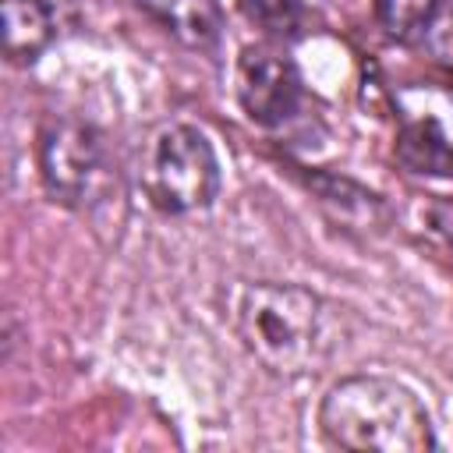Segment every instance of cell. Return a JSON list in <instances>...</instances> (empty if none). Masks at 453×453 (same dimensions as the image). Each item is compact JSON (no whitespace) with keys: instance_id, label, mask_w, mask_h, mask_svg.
<instances>
[{"instance_id":"cell-11","label":"cell","mask_w":453,"mask_h":453,"mask_svg":"<svg viewBox=\"0 0 453 453\" xmlns=\"http://www.w3.org/2000/svg\"><path fill=\"white\" fill-rule=\"evenodd\" d=\"M237 11L244 14L248 25L262 28L273 39H287L301 25V7L297 0H234Z\"/></svg>"},{"instance_id":"cell-8","label":"cell","mask_w":453,"mask_h":453,"mask_svg":"<svg viewBox=\"0 0 453 453\" xmlns=\"http://www.w3.org/2000/svg\"><path fill=\"white\" fill-rule=\"evenodd\" d=\"M396 159L411 173H425V177L453 173V145H449L446 131L439 127V120H432V117L403 124V131L396 134Z\"/></svg>"},{"instance_id":"cell-1","label":"cell","mask_w":453,"mask_h":453,"mask_svg":"<svg viewBox=\"0 0 453 453\" xmlns=\"http://www.w3.org/2000/svg\"><path fill=\"white\" fill-rule=\"evenodd\" d=\"M319 428L333 446L361 453H425L435 446L418 396L382 375L340 379L319 407Z\"/></svg>"},{"instance_id":"cell-10","label":"cell","mask_w":453,"mask_h":453,"mask_svg":"<svg viewBox=\"0 0 453 453\" xmlns=\"http://www.w3.org/2000/svg\"><path fill=\"white\" fill-rule=\"evenodd\" d=\"M439 14V0H375V18L389 39L411 42L432 28Z\"/></svg>"},{"instance_id":"cell-9","label":"cell","mask_w":453,"mask_h":453,"mask_svg":"<svg viewBox=\"0 0 453 453\" xmlns=\"http://www.w3.org/2000/svg\"><path fill=\"white\" fill-rule=\"evenodd\" d=\"M311 195L343 223H357V226H379L386 223V205L379 202V195L365 191L361 184L336 177V173H311L304 177Z\"/></svg>"},{"instance_id":"cell-3","label":"cell","mask_w":453,"mask_h":453,"mask_svg":"<svg viewBox=\"0 0 453 453\" xmlns=\"http://www.w3.org/2000/svg\"><path fill=\"white\" fill-rule=\"evenodd\" d=\"M145 191L163 212L205 209L219 191V159L212 142L191 124H166L145 152Z\"/></svg>"},{"instance_id":"cell-12","label":"cell","mask_w":453,"mask_h":453,"mask_svg":"<svg viewBox=\"0 0 453 453\" xmlns=\"http://www.w3.org/2000/svg\"><path fill=\"white\" fill-rule=\"evenodd\" d=\"M428 223H432V230L442 237V244L453 251V202H435V205L428 209Z\"/></svg>"},{"instance_id":"cell-4","label":"cell","mask_w":453,"mask_h":453,"mask_svg":"<svg viewBox=\"0 0 453 453\" xmlns=\"http://www.w3.org/2000/svg\"><path fill=\"white\" fill-rule=\"evenodd\" d=\"M39 177L53 202L88 209L110 195L113 163L103 134L74 117H53L39 131Z\"/></svg>"},{"instance_id":"cell-7","label":"cell","mask_w":453,"mask_h":453,"mask_svg":"<svg viewBox=\"0 0 453 453\" xmlns=\"http://www.w3.org/2000/svg\"><path fill=\"white\" fill-rule=\"evenodd\" d=\"M53 39V11L46 0H4V50L11 60H35Z\"/></svg>"},{"instance_id":"cell-5","label":"cell","mask_w":453,"mask_h":453,"mask_svg":"<svg viewBox=\"0 0 453 453\" xmlns=\"http://www.w3.org/2000/svg\"><path fill=\"white\" fill-rule=\"evenodd\" d=\"M234 88H237V103L248 113V120H255L262 127L287 124L301 106V74H297V67L290 64L287 53H280L265 42L241 50Z\"/></svg>"},{"instance_id":"cell-2","label":"cell","mask_w":453,"mask_h":453,"mask_svg":"<svg viewBox=\"0 0 453 453\" xmlns=\"http://www.w3.org/2000/svg\"><path fill=\"white\" fill-rule=\"evenodd\" d=\"M244 347L276 375L311 368L326 350V304L294 283H255L237 308Z\"/></svg>"},{"instance_id":"cell-13","label":"cell","mask_w":453,"mask_h":453,"mask_svg":"<svg viewBox=\"0 0 453 453\" xmlns=\"http://www.w3.org/2000/svg\"><path fill=\"white\" fill-rule=\"evenodd\" d=\"M46 4L53 7V4H85V0H46Z\"/></svg>"},{"instance_id":"cell-6","label":"cell","mask_w":453,"mask_h":453,"mask_svg":"<svg viewBox=\"0 0 453 453\" xmlns=\"http://www.w3.org/2000/svg\"><path fill=\"white\" fill-rule=\"evenodd\" d=\"M152 21H159L177 42L209 50L219 35V11L212 0H134Z\"/></svg>"}]
</instances>
